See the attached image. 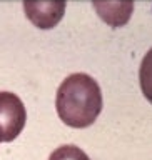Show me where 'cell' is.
<instances>
[{"label": "cell", "instance_id": "obj_4", "mask_svg": "<svg viewBox=\"0 0 152 160\" xmlns=\"http://www.w3.org/2000/svg\"><path fill=\"white\" fill-rule=\"evenodd\" d=\"M99 17L110 27H122L129 22L134 0H92Z\"/></svg>", "mask_w": 152, "mask_h": 160}, {"label": "cell", "instance_id": "obj_1", "mask_svg": "<svg viewBox=\"0 0 152 160\" xmlns=\"http://www.w3.org/2000/svg\"><path fill=\"white\" fill-rule=\"evenodd\" d=\"M60 120L74 128H85L95 122L102 110V92L87 73H72L60 83L55 97Z\"/></svg>", "mask_w": 152, "mask_h": 160}, {"label": "cell", "instance_id": "obj_6", "mask_svg": "<svg viewBox=\"0 0 152 160\" xmlns=\"http://www.w3.org/2000/svg\"><path fill=\"white\" fill-rule=\"evenodd\" d=\"M49 160H90L82 148L75 145H62L50 153Z\"/></svg>", "mask_w": 152, "mask_h": 160}, {"label": "cell", "instance_id": "obj_3", "mask_svg": "<svg viewBox=\"0 0 152 160\" xmlns=\"http://www.w3.org/2000/svg\"><path fill=\"white\" fill-rule=\"evenodd\" d=\"M65 5L67 0H24L27 18L42 30L54 28L62 20Z\"/></svg>", "mask_w": 152, "mask_h": 160}, {"label": "cell", "instance_id": "obj_2", "mask_svg": "<svg viewBox=\"0 0 152 160\" xmlns=\"http://www.w3.org/2000/svg\"><path fill=\"white\" fill-rule=\"evenodd\" d=\"M27 122L24 102L12 92H0V143L12 142Z\"/></svg>", "mask_w": 152, "mask_h": 160}, {"label": "cell", "instance_id": "obj_5", "mask_svg": "<svg viewBox=\"0 0 152 160\" xmlns=\"http://www.w3.org/2000/svg\"><path fill=\"white\" fill-rule=\"evenodd\" d=\"M139 80H140V88H142L144 97L152 103V48L142 58L140 70H139Z\"/></svg>", "mask_w": 152, "mask_h": 160}]
</instances>
